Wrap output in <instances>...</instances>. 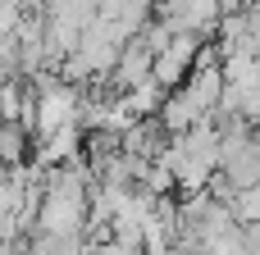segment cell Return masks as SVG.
<instances>
[{
    "label": "cell",
    "mask_w": 260,
    "mask_h": 255,
    "mask_svg": "<svg viewBox=\"0 0 260 255\" xmlns=\"http://www.w3.org/2000/svg\"><path fill=\"white\" fill-rule=\"evenodd\" d=\"M27 146H37V137H32L23 123H5V128H0V155H5L9 169H14V164H27Z\"/></svg>",
    "instance_id": "obj_2"
},
{
    "label": "cell",
    "mask_w": 260,
    "mask_h": 255,
    "mask_svg": "<svg viewBox=\"0 0 260 255\" xmlns=\"http://www.w3.org/2000/svg\"><path fill=\"white\" fill-rule=\"evenodd\" d=\"M151 78H155V50H151L142 37H133V41L123 46V55H119V68H114L110 87H114V91H133V87H142V82H151Z\"/></svg>",
    "instance_id": "obj_1"
},
{
    "label": "cell",
    "mask_w": 260,
    "mask_h": 255,
    "mask_svg": "<svg viewBox=\"0 0 260 255\" xmlns=\"http://www.w3.org/2000/svg\"><path fill=\"white\" fill-rule=\"evenodd\" d=\"M87 255H137V251H128L123 242H114V237H105V242H87Z\"/></svg>",
    "instance_id": "obj_4"
},
{
    "label": "cell",
    "mask_w": 260,
    "mask_h": 255,
    "mask_svg": "<svg viewBox=\"0 0 260 255\" xmlns=\"http://www.w3.org/2000/svg\"><path fill=\"white\" fill-rule=\"evenodd\" d=\"M27 14H32V9H27L23 0H0V37H14Z\"/></svg>",
    "instance_id": "obj_3"
}]
</instances>
